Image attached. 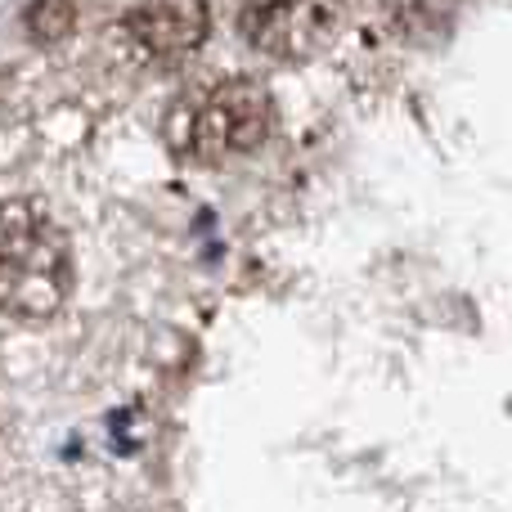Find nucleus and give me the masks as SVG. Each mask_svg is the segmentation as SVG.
I'll list each match as a JSON object with an SVG mask.
<instances>
[{"label": "nucleus", "mask_w": 512, "mask_h": 512, "mask_svg": "<svg viewBox=\"0 0 512 512\" xmlns=\"http://www.w3.org/2000/svg\"><path fill=\"white\" fill-rule=\"evenodd\" d=\"M72 297V248L36 198L0 203V310L27 324L54 319Z\"/></svg>", "instance_id": "nucleus-1"}, {"label": "nucleus", "mask_w": 512, "mask_h": 512, "mask_svg": "<svg viewBox=\"0 0 512 512\" xmlns=\"http://www.w3.org/2000/svg\"><path fill=\"white\" fill-rule=\"evenodd\" d=\"M270 131H274V99L261 81L248 77H234L203 90L171 122L176 149H185L189 158L207 162V167H221V162L261 149L270 140Z\"/></svg>", "instance_id": "nucleus-2"}, {"label": "nucleus", "mask_w": 512, "mask_h": 512, "mask_svg": "<svg viewBox=\"0 0 512 512\" xmlns=\"http://www.w3.org/2000/svg\"><path fill=\"white\" fill-rule=\"evenodd\" d=\"M342 0H243L239 27L252 50L270 59H310L333 36Z\"/></svg>", "instance_id": "nucleus-3"}, {"label": "nucleus", "mask_w": 512, "mask_h": 512, "mask_svg": "<svg viewBox=\"0 0 512 512\" xmlns=\"http://www.w3.org/2000/svg\"><path fill=\"white\" fill-rule=\"evenodd\" d=\"M126 32L140 45V54L158 63H176L207 41L212 9H207V0H140L126 18Z\"/></svg>", "instance_id": "nucleus-4"}, {"label": "nucleus", "mask_w": 512, "mask_h": 512, "mask_svg": "<svg viewBox=\"0 0 512 512\" xmlns=\"http://www.w3.org/2000/svg\"><path fill=\"white\" fill-rule=\"evenodd\" d=\"M72 23H77V0H32V9H27V32L41 45L63 41Z\"/></svg>", "instance_id": "nucleus-5"}]
</instances>
